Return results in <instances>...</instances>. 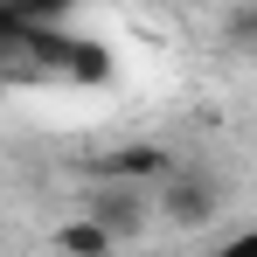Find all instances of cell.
Wrapping results in <instances>:
<instances>
[{
	"instance_id": "obj_1",
	"label": "cell",
	"mask_w": 257,
	"mask_h": 257,
	"mask_svg": "<svg viewBox=\"0 0 257 257\" xmlns=\"http://www.w3.org/2000/svg\"><path fill=\"white\" fill-rule=\"evenodd\" d=\"M153 209H167L174 222H202L215 209V188L209 181H181V174H160V188H153Z\"/></svg>"
},
{
	"instance_id": "obj_3",
	"label": "cell",
	"mask_w": 257,
	"mask_h": 257,
	"mask_svg": "<svg viewBox=\"0 0 257 257\" xmlns=\"http://www.w3.org/2000/svg\"><path fill=\"white\" fill-rule=\"evenodd\" d=\"M209 257H257V222H243V229H229L222 243H215Z\"/></svg>"
},
{
	"instance_id": "obj_2",
	"label": "cell",
	"mask_w": 257,
	"mask_h": 257,
	"mask_svg": "<svg viewBox=\"0 0 257 257\" xmlns=\"http://www.w3.org/2000/svg\"><path fill=\"white\" fill-rule=\"evenodd\" d=\"M56 243H63V250H70V257H104V250H111V243H104V236H97L90 222H70V229H63Z\"/></svg>"
},
{
	"instance_id": "obj_4",
	"label": "cell",
	"mask_w": 257,
	"mask_h": 257,
	"mask_svg": "<svg viewBox=\"0 0 257 257\" xmlns=\"http://www.w3.org/2000/svg\"><path fill=\"white\" fill-rule=\"evenodd\" d=\"M0 97H7V77H0Z\"/></svg>"
}]
</instances>
